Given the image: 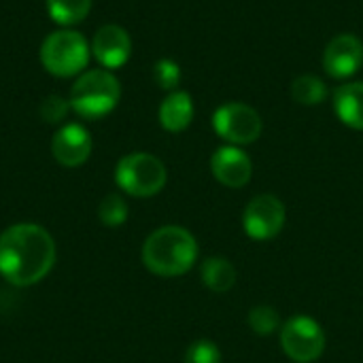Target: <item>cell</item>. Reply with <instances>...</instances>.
Returning a JSON list of instances; mask_svg holds the SVG:
<instances>
[{
	"mask_svg": "<svg viewBox=\"0 0 363 363\" xmlns=\"http://www.w3.org/2000/svg\"><path fill=\"white\" fill-rule=\"evenodd\" d=\"M98 217L104 225L108 228H119L128 219V204L119 194H108L100 206H98Z\"/></svg>",
	"mask_w": 363,
	"mask_h": 363,
	"instance_id": "cell-18",
	"label": "cell"
},
{
	"mask_svg": "<svg viewBox=\"0 0 363 363\" xmlns=\"http://www.w3.org/2000/svg\"><path fill=\"white\" fill-rule=\"evenodd\" d=\"M51 153L57 164L66 168H77L85 164L91 155V136L81 123H66L53 134Z\"/></svg>",
	"mask_w": 363,
	"mask_h": 363,
	"instance_id": "cell-11",
	"label": "cell"
},
{
	"mask_svg": "<svg viewBox=\"0 0 363 363\" xmlns=\"http://www.w3.org/2000/svg\"><path fill=\"white\" fill-rule=\"evenodd\" d=\"M334 108L345 125L363 130V81L340 85L334 94Z\"/></svg>",
	"mask_w": 363,
	"mask_h": 363,
	"instance_id": "cell-14",
	"label": "cell"
},
{
	"mask_svg": "<svg viewBox=\"0 0 363 363\" xmlns=\"http://www.w3.org/2000/svg\"><path fill=\"white\" fill-rule=\"evenodd\" d=\"M281 345L289 359L296 363H313L325 351V332L315 319L298 315L283 325Z\"/></svg>",
	"mask_w": 363,
	"mask_h": 363,
	"instance_id": "cell-6",
	"label": "cell"
},
{
	"mask_svg": "<svg viewBox=\"0 0 363 363\" xmlns=\"http://www.w3.org/2000/svg\"><path fill=\"white\" fill-rule=\"evenodd\" d=\"M242 225L253 240H270L285 225V204L270 194L255 196L245 208Z\"/></svg>",
	"mask_w": 363,
	"mask_h": 363,
	"instance_id": "cell-8",
	"label": "cell"
},
{
	"mask_svg": "<svg viewBox=\"0 0 363 363\" xmlns=\"http://www.w3.org/2000/svg\"><path fill=\"white\" fill-rule=\"evenodd\" d=\"M363 64V43L355 34H338L323 53V68L334 79L355 74Z\"/></svg>",
	"mask_w": 363,
	"mask_h": 363,
	"instance_id": "cell-10",
	"label": "cell"
},
{
	"mask_svg": "<svg viewBox=\"0 0 363 363\" xmlns=\"http://www.w3.org/2000/svg\"><path fill=\"white\" fill-rule=\"evenodd\" d=\"M211 170L215 174V179L225 185V187H242L249 183L251 179V172H253V166H251V160L249 155L234 147V145H225V147H219L213 157H211Z\"/></svg>",
	"mask_w": 363,
	"mask_h": 363,
	"instance_id": "cell-12",
	"label": "cell"
},
{
	"mask_svg": "<svg viewBox=\"0 0 363 363\" xmlns=\"http://www.w3.org/2000/svg\"><path fill=\"white\" fill-rule=\"evenodd\" d=\"M185 363H221V351L211 340H198L187 349Z\"/></svg>",
	"mask_w": 363,
	"mask_h": 363,
	"instance_id": "cell-21",
	"label": "cell"
},
{
	"mask_svg": "<svg viewBox=\"0 0 363 363\" xmlns=\"http://www.w3.org/2000/svg\"><path fill=\"white\" fill-rule=\"evenodd\" d=\"M121 98V85L117 77L106 68L85 70L70 87V108L83 119H100L108 115Z\"/></svg>",
	"mask_w": 363,
	"mask_h": 363,
	"instance_id": "cell-3",
	"label": "cell"
},
{
	"mask_svg": "<svg viewBox=\"0 0 363 363\" xmlns=\"http://www.w3.org/2000/svg\"><path fill=\"white\" fill-rule=\"evenodd\" d=\"M202 281L211 291L223 294L234 287L236 268L225 257H211L202 264Z\"/></svg>",
	"mask_w": 363,
	"mask_h": 363,
	"instance_id": "cell-15",
	"label": "cell"
},
{
	"mask_svg": "<svg viewBox=\"0 0 363 363\" xmlns=\"http://www.w3.org/2000/svg\"><path fill=\"white\" fill-rule=\"evenodd\" d=\"M55 264V242L36 223H15L0 234V274L28 287L43 281Z\"/></svg>",
	"mask_w": 363,
	"mask_h": 363,
	"instance_id": "cell-1",
	"label": "cell"
},
{
	"mask_svg": "<svg viewBox=\"0 0 363 363\" xmlns=\"http://www.w3.org/2000/svg\"><path fill=\"white\" fill-rule=\"evenodd\" d=\"M194 119V102L187 91H170L160 104V123L168 132H183Z\"/></svg>",
	"mask_w": 363,
	"mask_h": 363,
	"instance_id": "cell-13",
	"label": "cell"
},
{
	"mask_svg": "<svg viewBox=\"0 0 363 363\" xmlns=\"http://www.w3.org/2000/svg\"><path fill=\"white\" fill-rule=\"evenodd\" d=\"M291 96H294L296 102H300L304 106H315V104H321L325 100L328 87L319 77L302 74L291 83Z\"/></svg>",
	"mask_w": 363,
	"mask_h": 363,
	"instance_id": "cell-17",
	"label": "cell"
},
{
	"mask_svg": "<svg viewBox=\"0 0 363 363\" xmlns=\"http://www.w3.org/2000/svg\"><path fill=\"white\" fill-rule=\"evenodd\" d=\"M215 132L230 145H251L262 136L264 123L259 113L242 102L221 104L213 115Z\"/></svg>",
	"mask_w": 363,
	"mask_h": 363,
	"instance_id": "cell-7",
	"label": "cell"
},
{
	"mask_svg": "<svg viewBox=\"0 0 363 363\" xmlns=\"http://www.w3.org/2000/svg\"><path fill=\"white\" fill-rule=\"evenodd\" d=\"M40 64L53 77H77L85 72L91 57V45L77 30H55L40 45Z\"/></svg>",
	"mask_w": 363,
	"mask_h": 363,
	"instance_id": "cell-4",
	"label": "cell"
},
{
	"mask_svg": "<svg viewBox=\"0 0 363 363\" xmlns=\"http://www.w3.org/2000/svg\"><path fill=\"white\" fill-rule=\"evenodd\" d=\"M91 55L106 70L121 68L132 55V38L125 28L117 23H106L98 28L91 40Z\"/></svg>",
	"mask_w": 363,
	"mask_h": 363,
	"instance_id": "cell-9",
	"label": "cell"
},
{
	"mask_svg": "<svg viewBox=\"0 0 363 363\" xmlns=\"http://www.w3.org/2000/svg\"><path fill=\"white\" fill-rule=\"evenodd\" d=\"M70 111V102L62 96H47L43 102H40V117L47 121V123H60L66 113Z\"/></svg>",
	"mask_w": 363,
	"mask_h": 363,
	"instance_id": "cell-22",
	"label": "cell"
},
{
	"mask_svg": "<svg viewBox=\"0 0 363 363\" xmlns=\"http://www.w3.org/2000/svg\"><path fill=\"white\" fill-rule=\"evenodd\" d=\"M249 325L257 336H270L279 330L281 317L272 306H255L249 313Z\"/></svg>",
	"mask_w": 363,
	"mask_h": 363,
	"instance_id": "cell-19",
	"label": "cell"
},
{
	"mask_svg": "<svg viewBox=\"0 0 363 363\" xmlns=\"http://www.w3.org/2000/svg\"><path fill=\"white\" fill-rule=\"evenodd\" d=\"M153 77L157 81V85L162 89H168V91H177V85L181 83V68L174 60H160L155 62L153 66Z\"/></svg>",
	"mask_w": 363,
	"mask_h": 363,
	"instance_id": "cell-20",
	"label": "cell"
},
{
	"mask_svg": "<svg viewBox=\"0 0 363 363\" xmlns=\"http://www.w3.org/2000/svg\"><path fill=\"white\" fill-rule=\"evenodd\" d=\"M168 172L160 157L151 153H130L119 160L115 168L117 185L136 198H151L166 185Z\"/></svg>",
	"mask_w": 363,
	"mask_h": 363,
	"instance_id": "cell-5",
	"label": "cell"
},
{
	"mask_svg": "<svg viewBox=\"0 0 363 363\" xmlns=\"http://www.w3.org/2000/svg\"><path fill=\"white\" fill-rule=\"evenodd\" d=\"M51 19L60 26H74L91 11V0H47Z\"/></svg>",
	"mask_w": 363,
	"mask_h": 363,
	"instance_id": "cell-16",
	"label": "cell"
},
{
	"mask_svg": "<svg viewBox=\"0 0 363 363\" xmlns=\"http://www.w3.org/2000/svg\"><path fill=\"white\" fill-rule=\"evenodd\" d=\"M198 257V242L181 225L155 230L143 245V264L157 277H181Z\"/></svg>",
	"mask_w": 363,
	"mask_h": 363,
	"instance_id": "cell-2",
	"label": "cell"
}]
</instances>
